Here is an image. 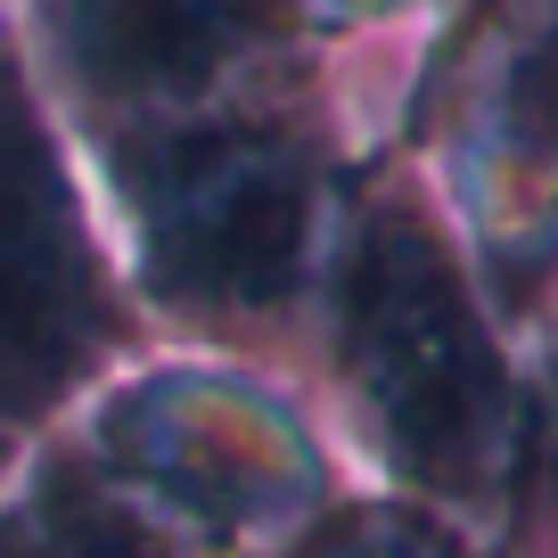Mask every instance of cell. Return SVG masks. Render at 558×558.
Instances as JSON below:
<instances>
[{"mask_svg": "<svg viewBox=\"0 0 558 558\" xmlns=\"http://www.w3.org/2000/svg\"><path fill=\"white\" fill-rule=\"evenodd\" d=\"M345 329H353V378H362L386 444L427 485L469 493L493 469L509 386L452 255L411 214H386L362 239Z\"/></svg>", "mask_w": 558, "mask_h": 558, "instance_id": "1", "label": "cell"}, {"mask_svg": "<svg viewBox=\"0 0 558 558\" xmlns=\"http://www.w3.org/2000/svg\"><path fill=\"white\" fill-rule=\"evenodd\" d=\"M165 288L279 304L313 255V165L279 140H181L140 190Z\"/></svg>", "mask_w": 558, "mask_h": 558, "instance_id": "2", "label": "cell"}, {"mask_svg": "<svg viewBox=\"0 0 558 558\" xmlns=\"http://www.w3.org/2000/svg\"><path fill=\"white\" fill-rule=\"evenodd\" d=\"M99 337L83 230L34 116L0 83V418H34Z\"/></svg>", "mask_w": 558, "mask_h": 558, "instance_id": "3", "label": "cell"}, {"mask_svg": "<svg viewBox=\"0 0 558 558\" xmlns=\"http://www.w3.org/2000/svg\"><path fill=\"white\" fill-rule=\"evenodd\" d=\"M239 0H58V34L99 90L165 99L197 90L230 58Z\"/></svg>", "mask_w": 558, "mask_h": 558, "instance_id": "4", "label": "cell"}, {"mask_svg": "<svg viewBox=\"0 0 558 558\" xmlns=\"http://www.w3.org/2000/svg\"><path fill=\"white\" fill-rule=\"evenodd\" d=\"M485 165L509 181L518 222L550 246L558 239V0H534V17L501 50L485 107Z\"/></svg>", "mask_w": 558, "mask_h": 558, "instance_id": "5", "label": "cell"}, {"mask_svg": "<svg viewBox=\"0 0 558 558\" xmlns=\"http://www.w3.org/2000/svg\"><path fill=\"white\" fill-rule=\"evenodd\" d=\"M50 558H165V550L132 518H116L99 501H58L50 509Z\"/></svg>", "mask_w": 558, "mask_h": 558, "instance_id": "6", "label": "cell"}, {"mask_svg": "<svg viewBox=\"0 0 558 558\" xmlns=\"http://www.w3.org/2000/svg\"><path fill=\"white\" fill-rule=\"evenodd\" d=\"M304 558H452L436 534H418V525H395V518H353L345 534L313 542Z\"/></svg>", "mask_w": 558, "mask_h": 558, "instance_id": "7", "label": "cell"}]
</instances>
